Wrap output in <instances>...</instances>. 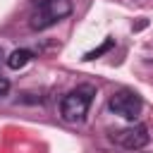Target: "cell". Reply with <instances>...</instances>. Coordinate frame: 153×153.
<instances>
[{
	"mask_svg": "<svg viewBox=\"0 0 153 153\" xmlns=\"http://www.w3.org/2000/svg\"><path fill=\"white\" fill-rule=\"evenodd\" d=\"M36 2H43V0H36Z\"/></svg>",
	"mask_w": 153,
	"mask_h": 153,
	"instance_id": "obj_9",
	"label": "cell"
},
{
	"mask_svg": "<svg viewBox=\"0 0 153 153\" xmlns=\"http://www.w3.org/2000/svg\"><path fill=\"white\" fill-rule=\"evenodd\" d=\"M91 100H93V88L91 86H79V88L69 91L60 103V117L69 124L84 122V117L91 108Z\"/></svg>",
	"mask_w": 153,
	"mask_h": 153,
	"instance_id": "obj_1",
	"label": "cell"
},
{
	"mask_svg": "<svg viewBox=\"0 0 153 153\" xmlns=\"http://www.w3.org/2000/svg\"><path fill=\"white\" fill-rule=\"evenodd\" d=\"M2 57H5V55H2V48H0V65H2Z\"/></svg>",
	"mask_w": 153,
	"mask_h": 153,
	"instance_id": "obj_8",
	"label": "cell"
},
{
	"mask_svg": "<svg viewBox=\"0 0 153 153\" xmlns=\"http://www.w3.org/2000/svg\"><path fill=\"white\" fill-rule=\"evenodd\" d=\"M148 129L143 127V124H129V127H124V129H120V131H115L112 134V141L115 143H120L122 148H127V151H139V148H143L146 143H148Z\"/></svg>",
	"mask_w": 153,
	"mask_h": 153,
	"instance_id": "obj_4",
	"label": "cell"
},
{
	"mask_svg": "<svg viewBox=\"0 0 153 153\" xmlns=\"http://www.w3.org/2000/svg\"><path fill=\"white\" fill-rule=\"evenodd\" d=\"M7 91H10V81H7L5 76H0V96H5Z\"/></svg>",
	"mask_w": 153,
	"mask_h": 153,
	"instance_id": "obj_7",
	"label": "cell"
},
{
	"mask_svg": "<svg viewBox=\"0 0 153 153\" xmlns=\"http://www.w3.org/2000/svg\"><path fill=\"white\" fill-rule=\"evenodd\" d=\"M69 12H72V2H69V0H43V2H38V7L31 12L29 24H31V29L43 31V29L62 22L65 17H69Z\"/></svg>",
	"mask_w": 153,
	"mask_h": 153,
	"instance_id": "obj_2",
	"label": "cell"
},
{
	"mask_svg": "<svg viewBox=\"0 0 153 153\" xmlns=\"http://www.w3.org/2000/svg\"><path fill=\"white\" fill-rule=\"evenodd\" d=\"M31 57H33L31 50H24V48H22V50H14V53L7 57V67H10V69H22V67H26V65L31 62Z\"/></svg>",
	"mask_w": 153,
	"mask_h": 153,
	"instance_id": "obj_5",
	"label": "cell"
},
{
	"mask_svg": "<svg viewBox=\"0 0 153 153\" xmlns=\"http://www.w3.org/2000/svg\"><path fill=\"white\" fill-rule=\"evenodd\" d=\"M110 48H112V38H105V43H103L100 48H96V50H91V53H86V55H84V60H96L98 55H103V53H108Z\"/></svg>",
	"mask_w": 153,
	"mask_h": 153,
	"instance_id": "obj_6",
	"label": "cell"
},
{
	"mask_svg": "<svg viewBox=\"0 0 153 153\" xmlns=\"http://www.w3.org/2000/svg\"><path fill=\"white\" fill-rule=\"evenodd\" d=\"M108 105H110V110H112L115 115H120V117H124V120H136V117L141 115L143 100H141L139 93L122 88V91H115V93L110 96Z\"/></svg>",
	"mask_w": 153,
	"mask_h": 153,
	"instance_id": "obj_3",
	"label": "cell"
}]
</instances>
